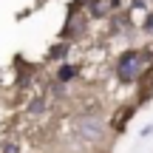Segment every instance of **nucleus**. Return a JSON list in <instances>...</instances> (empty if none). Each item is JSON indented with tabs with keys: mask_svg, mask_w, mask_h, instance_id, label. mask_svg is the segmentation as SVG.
Segmentation results:
<instances>
[{
	"mask_svg": "<svg viewBox=\"0 0 153 153\" xmlns=\"http://www.w3.org/2000/svg\"><path fill=\"white\" fill-rule=\"evenodd\" d=\"M150 65H153V51L150 48H128L116 57V79L122 85L142 82Z\"/></svg>",
	"mask_w": 153,
	"mask_h": 153,
	"instance_id": "1",
	"label": "nucleus"
},
{
	"mask_svg": "<svg viewBox=\"0 0 153 153\" xmlns=\"http://www.w3.org/2000/svg\"><path fill=\"white\" fill-rule=\"evenodd\" d=\"M71 133L74 139L79 145H102L105 142V133H108V128H105V122L99 119V116H91V114H82L71 119Z\"/></svg>",
	"mask_w": 153,
	"mask_h": 153,
	"instance_id": "2",
	"label": "nucleus"
},
{
	"mask_svg": "<svg viewBox=\"0 0 153 153\" xmlns=\"http://www.w3.org/2000/svg\"><path fill=\"white\" fill-rule=\"evenodd\" d=\"M85 31H88V14H85V11H79V9H71V11H68V20H65V26H62V34H60V37L65 40V43H71V40L85 37Z\"/></svg>",
	"mask_w": 153,
	"mask_h": 153,
	"instance_id": "3",
	"label": "nucleus"
},
{
	"mask_svg": "<svg viewBox=\"0 0 153 153\" xmlns=\"http://www.w3.org/2000/svg\"><path fill=\"white\" fill-rule=\"evenodd\" d=\"M119 3L122 0H91V3H88V17H97V20L111 17L114 9H119Z\"/></svg>",
	"mask_w": 153,
	"mask_h": 153,
	"instance_id": "4",
	"label": "nucleus"
},
{
	"mask_svg": "<svg viewBox=\"0 0 153 153\" xmlns=\"http://www.w3.org/2000/svg\"><path fill=\"white\" fill-rule=\"evenodd\" d=\"M68 54H71V43L60 40L57 45H51V48H48V62H62Z\"/></svg>",
	"mask_w": 153,
	"mask_h": 153,
	"instance_id": "5",
	"label": "nucleus"
},
{
	"mask_svg": "<svg viewBox=\"0 0 153 153\" xmlns=\"http://www.w3.org/2000/svg\"><path fill=\"white\" fill-rule=\"evenodd\" d=\"M76 74H79V68L71 65V62H65V65L57 68V82H62V85H68V82L76 79Z\"/></svg>",
	"mask_w": 153,
	"mask_h": 153,
	"instance_id": "6",
	"label": "nucleus"
},
{
	"mask_svg": "<svg viewBox=\"0 0 153 153\" xmlns=\"http://www.w3.org/2000/svg\"><path fill=\"white\" fill-rule=\"evenodd\" d=\"M131 116H133V108H125V111H122L119 116H114V131H116V133H122V131H125V125H128V119H131Z\"/></svg>",
	"mask_w": 153,
	"mask_h": 153,
	"instance_id": "7",
	"label": "nucleus"
},
{
	"mask_svg": "<svg viewBox=\"0 0 153 153\" xmlns=\"http://www.w3.org/2000/svg\"><path fill=\"white\" fill-rule=\"evenodd\" d=\"M131 14H133V17H139V14H145V17H148V14H150V11H148V0H133Z\"/></svg>",
	"mask_w": 153,
	"mask_h": 153,
	"instance_id": "8",
	"label": "nucleus"
},
{
	"mask_svg": "<svg viewBox=\"0 0 153 153\" xmlns=\"http://www.w3.org/2000/svg\"><path fill=\"white\" fill-rule=\"evenodd\" d=\"M43 111H45V99H34V102L28 105V114H31V116L43 114Z\"/></svg>",
	"mask_w": 153,
	"mask_h": 153,
	"instance_id": "9",
	"label": "nucleus"
},
{
	"mask_svg": "<svg viewBox=\"0 0 153 153\" xmlns=\"http://www.w3.org/2000/svg\"><path fill=\"white\" fill-rule=\"evenodd\" d=\"M142 31L148 34V37H153V11H150L148 17H145V23H142Z\"/></svg>",
	"mask_w": 153,
	"mask_h": 153,
	"instance_id": "10",
	"label": "nucleus"
},
{
	"mask_svg": "<svg viewBox=\"0 0 153 153\" xmlns=\"http://www.w3.org/2000/svg\"><path fill=\"white\" fill-rule=\"evenodd\" d=\"M0 153H20V148H17L14 142H9V145H3V148H0Z\"/></svg>",
	"mask_w": 153,
	"mask_h": 153,
	"instance_id": "11",
	"label": "nucleus"
}]
</instances>
